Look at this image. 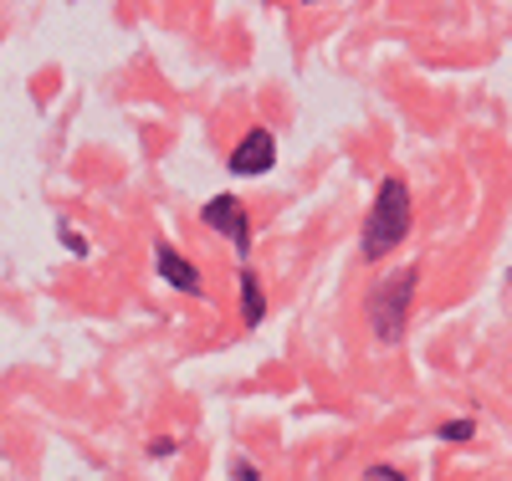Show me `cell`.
I'll return each instance as SVG.
<instances>
[{
	"label": "cell",
	"mask_w": 512,
	"mask_h": 481,
	"mask_svg": "<svg viewBox=\"0 0 512 481\" xmlns=\"http://www.w3.org/2000/svg\"><path fill=\"white\" fill-rule=\"evenodd\" d=\"M303 6H318V0H303Z\"/></svg>",
	"instance_id": "cell-12"
},
{
	"label": "cell",
	"mask_w": 512,
	"mask_h": 481,
	"mask_svg": "<svg viewBox=\"0 0 512 481\" xmlns=\"http://www.w3.org/2000/svg\"><path fill=\"white\" fill-rule=\"evenodd\" d=\"M154 277H164V287H175V292H185V297H205V277H200V267L175 246V241H154Z\"/></svg>",
	"instance_id": "cell-5"
},
{
	"label": "cell",
	"mask_w": 512,
	"mask_h": 481,
	"mask_svg": "<svg viewBox=\"0 0 512 481\" xmlns=\"http://www.w3.org/2000/svg\"><path fill=\"white\" fill-rule=\"evenodd\" d=\"M420 292V267H400L395 277H379L364 297V318H369V333L374 343H400L405 338V323H410V302Z\"/></svg>",
	"instance_id": "cell-2"
},
{
	"label": "cell",
	"mask_w": 512,
	"mask_h": 481,
	"mask_svg": "<svg viewBox=\"0 0 512 481\" xmlns=\"http://www.w3.org/2000/svg\"><path fill=\"white\" fill-rule=\"evenodd\" d=\"M364 481H405V471H400V466L374 461V466H364Z\"/></svg>",
	"instance_id": "cell-10"
},
{
	"label": "cell",
	"mask_w": 512,
	"mask_h": 481,
	"mask_svg": "<svg viewBox=\"0 0 512 481\" xmlns=\"http://www.w3.org/2000/svg\"><path fill=\"white\" fill-rule=\"evenodd\" d=\"M236 297H241V323H246V328H262V318H267V292H262V277H256L251 267L236 272Z\"/></svg>",
	"instance_id": "cell-6"
},
{
	"label": "cell",
	"mask_w": 512,
	"mask_h": 481,
	"mask_svg": "<svg viewBox=\"0 0 512 481\" xmlns=\"http://www.w3.org/2000/svg\"><path fill=\"white\" fill-rule=\"evenodd\" d=\"M200 226L216 231L221 241H231L241 261L251 256V215H246V205H241L236 195H210V200L200 205Z\"/></svg>",
	"instance_id": "cell-4"
},
{
	"label": "cell",
	"mask_w": 512,
	"mask_h": 481,
	"mask_svg": "<svg viewBox=\"0 0 512 481\" xmlns=\"http://www.w3.org/2000/svg\"><path fill=\"white\" fill-rule=\"evenodd\" d=\"M57 241H62V251H72L77 261H88V256H93V241L82 236V231L67 221V215H57Z\"/></svg>",
	"instance_id": "cell-7"
},
{
	"label": "cell",
	"mask_w": 512,
	"mask_h": 481,
	"mask_svg": "<svg viewBox=\"0 0 512 481\" xmlns=\"http://www.w3.org/2000/svg\"><path fill=\"white\" fill-rule=\"evenodd\" d=\"M410 221H415L410 185L400 180V174H384L379 190H374V205L364 215V226H359V261L364 267H379L384 256H395L410 241Z\"/></svg>",
	"instance_id": "cell-1"
},
{
	"label": "cell",
	"mask_w": 512,
	"mask_h": 481,
	"mask_svg": "<svg viewBox=\"0 0 512 481\" xmlns=\"http://www.w3.org/2000/svg\"><path fill=\"white\" fill-rule=\"evenodd\" d=\"M231 476H236V481H262V471H256L246 456H231Z\"/></svg>",
	"instance_id": "cell-11"
},
{
	"label": "cell",
	"mask_w": 512,
	"mask_h": 481,
	"mask_svg": "<svg viewBox=\"0 0 512 481\" xmlns=\"http://www.w3.org/2000/svg\"><path fill=\"white\" fill-rule=\"evenodd\" d=\"M175 456H180L175 435H154V441H149V461H175Z\"/></svg>",
	"instance_id": "cell-9"
},
{
	"label": "cell",
	"mask_w": 512,
	"mask_h": 481,
	"mask_svg": "<svg viewBox=\"0 0 512 481\" xmlns=\"http://www.w3.org/2000/svg\"><path fill=\"white\" fill-rule=\"evenodd\" d=\"M507 287H512V272H507Z\"/></svg>",
	"instance_id": "cell-13"
},
{
	"label": "cell",
	"mask_w": 512,
	"mask_h": 481,
	"mask_svg": "<svg viewBox=\"0 0 512 481\" xmlns=\"http://www.w3.org/2000/svg\"><path fill=\"white\" fill-rule=\"evenodd\" d=\"M436 441H446V446H466V441H477V420H441L436 425Z\"/></svg>",
	"instance_id": "cell-8"
},
{
	"label": "cell",
	"mask_w": 512,
	"mask_h": 481,
	"mask_svg": "<svg viewBox=\"0 0 512 481\" xmlns=\"http://www.w3.org/2000/svg\"><path fill=\"white\" fill-rule=\"evenodd\" d=\"M226 169H231V180H262V174L277 169V134L272 128H246V134L236 139V149L226 154Z\"/></svg>",
	"instance_id": "cell-3"
}]
</instances>
